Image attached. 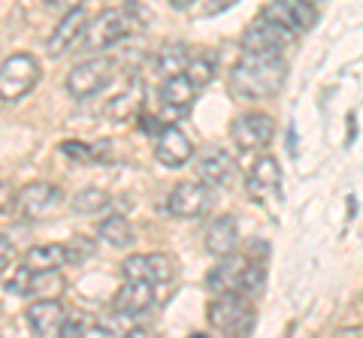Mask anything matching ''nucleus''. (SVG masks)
I'll list each match as a JSON object with an SVG mask.
<instances>
[{
    "label": "nucleus",
    "instance_id": "f257e3e1",
    "mask_svg": "<svg viewBox=\"0 0 363 338\" xmlns=\"http://www.w3.org/2000/svg\"><path fill=\"white\" fill-rule=\"evenodd\" d=\"M285 76H288V64L281 61V54L242 52V58L230 70V88L233 94L245 100H264L279 94V88L285 85Z\"/></svg>",
    "mask_w": 363,
    "mask_h": 338
},
{
    "label": "nucleus",
    "instance_id": "f03ea898",
    "mask_svg": "<svg viewBox=\"0 0 363 338\" xmlns=\"http://www.w3.org/2000/svg\"><path fill=\"white\" fill-rule=\"evenodd\" d=\"M209 326L218 332H227V335L252 332L255 330V308L245 293H240V290L215 293V299L209 305Z\"/></svg>",
    "mask_w": 363,
    "mask_h": 338
},
{
    "label": "nucleus",
    "instance_id": "7ed1b4c3",
    "mask_svg": "<svg viewBox=\"0 0 363 338\" xmlns=\"http://www.w3.org/2000/svg\"><path fill=\"white\" fill-rule=\"evenodd\" d=\"M37 82H40V61L33 54L18 52L0 64V100H6V103L30 94Z\"/></svg>",
    "mask_w": 363,
    "mask_h": 338
},
{
    "label": "nucleus",
    "instance_id": "20e7f679",
    "mask_svg": "<svg viewBox=\"0 0 363 338\" xmlns=\"http://www.w3.org/2000/svg\"><path fill=\"white\" fill-rule=\"evenodd\" d=\"M294 37H297L294 30H288L285 25H279V21H272V18H267L264 13H260L242 33V52L281 54L294 42Z\"/></svg>",
    "mask_w": 363,
    "mask_h": 338
},
{
    "label": "nucleus",
    "instance_id": "39448f33",
    "mask_svg": "<svg viewBox=\"0 0 363 338\" xmlns=\"http://www.w3.org/2000/svg\"><path fill=\"white\" fill-rule=\"evenodd\" d=\"M128 33H130V16L124 13V9H106V13H100L94 21H88L79 40H82V46L88 52H100V49L116 46Z\"/></svg>",
    "mask_w": 363,
    "mask_h": 338
},
{
    "label": "nucleus",
    "instance_id": "423d86ee",
    "mask_svg": "<svg viewBox=\"0 0 363 338\" xmlns=\"http://www.w3.org/2000/svg\"><path fill=\"white\" fill-rule=\"evenodd\" d=\"M112 70H116V64L109 58H91L85 64H76L70 73H67V94L76 97V100H85V97H94L97 91H104V88L112 82Z\"/></svg>",
    "mask_w": 363,
    "mask_h": 338
},
{
    "label": "nucleus",
    "instance_id": "0eeeda50",
    "mask_svg": "<svg viewBox=\"0 0 363 338\" xmlns=\"http://www.w3.org/2000/svg\"><path fill=\"white\" fill-rule=\"evenodd\" d=\"M272 133H276V121L267 112H245L230 124V139L236 142L240 151H255V148H267Z\"/></svg>",
    "mask_w": 363,
    "mask_h": 338
},
{
    "label": "nucleus",
    "instance_id": "6e6552de",
    "mask_svg": "<svg viewBox=\"0 0 363 338\" xmlns=\"http://www.w3.org/2000/svg\"><path fill=\"white\" fill-rule=\"evenodd\" d=\"M209 206H212V190L206 182H182L169 190V199H167L169 215L188 218V221L206 215Z\"/></svg>",
    "mask_w": 363,
    "mask_h": 338
},
{
    "label": "nucleus",
    "instance_id": "1a4fd4ad",
    "mask_svg": "<svg viewBox=\"0 0 363 338\" xmlns=\"http://www.w3.org/2000/svg\"><path fill=\"white\" fill-rule=\"evenodd\" d=\"M121 275L128 281H149V284H167L173 281L176 269L167 254H133L121 263Z\"/></svg>",
    "mask_w": 363,
    "mask_h": 338
},
{
    "label": "nucleus",
    "instance_id": "9d476101",
    "mask_svg": "<svg viewBox=\"0 0 363 338\" xmlns=\"http://www.w3.org/2000/svg\"><path fill=\"white\" fill-rule=\"evenodd\" d=\"M248 194L264 206H276V199L281 197V169L276 157L267 154L255 163L252 175H248Z\"/></svg>",
    "mask_w": 363,
    "mask_h": 338
},
{
    "label": "nucleus",
    "instance_id": "9b49d317",
    "mask_svg": "<svg viewBox=\"0 0 363 338\" xmlns=\"http://www.w3.org/2000/svg\"><path fill=\"white\" fill-rule=\"evenodd\" d=\"M264 16L285 25L288 30L294 33H303V30H312L315 21H318V13L312 4H303V0H269L264 6Z\"/></svg>",
    "mask_w": 363,
    "mask_h": 338
},
{
    "label": "nucleus",
    "instance_id": "f8f14e48",
    "mask_svg": "<svg viewBox=\"0 0 363 338\" xmlns=\"http://www.w3.org/2000/svg\"><path fill=\"white\" fill-rule=\"evenodd\" d=\"M155 305V284L149 281H128L118 287L116 299H112V308H116L118 317H140Z\"/></svg>",
    "mask_w": 363,
    "mask_h": 338
},
{
    "label": "nucleus",
    "instance_id": "ddd939ff",
    "mask_svg": "<svg viewBox=\"0 0 363 338\" xmlns=\"http://www.w3.org/2000/svg\"><path fill=\"white\" fill-rule=\"evenodd\" d=\"M61 202V190L49 182H33L16 194V206L25 218H45Z\"/></svg>",
    "mask_w": 363,
    "mask_h": 338
},
{
    "label": "nucleus",
    "instance_id": "4468645a",
    "mask_svg": "<svg viewBox=\"0 0 363 338\" xmlns=\"http://www.w3.org/2000/svg\"><path fill=\"white\" fill-rule=\"evenodd\" d=\"M155 157H157L161 166L179 169L194 157V145H191V139L179 127H164L161 136H157V142H155Z\"/></svg>",
    "mask_w": 363,
    "mask_h": 338
},
{
    "label": "nucleus",
    "instance_id": "2eb2a0df",
    "mask_svg": "<svg viewBox=\"0 0 363 338\" xmlns=\"http://www.w3.org/2000/svg\"><path fill=\"white\" fill-rule=\"evenodd\" d=\"M67 320V308L61 305L58 299H37L28 308V323L30 330L43 335V338H55L61 335V326Z\"/></svg>",
    "mask_w": 363,
    "mask_h": 338
},
{
    "label": "nucleus",
    "instance_id": "dca6fc26",
    "mask_svg": "<svg viewBox=\"0 0 363 338\" xmlns=\"http://www.w3.org/2000/svg\"><path fill=\"white\" fill-rule=\"evenodd\" d=\"M233 157L218 145H206L197 154V173L206 185H227L233 178Z\"/></svg>",
    "mask_w": 363,
    "mask_h": 338
},
{
    "label": "nucleus",
    "instance_id": "f3484780",
    "mask_svg": "<svg viewBox=\"0 0 363 338\" xmlns=\"http://www.w3.org/2000/svg\"><path fill=\"white\" fill-rule=\"evenodd\" d=\"M85 25H88V16H85V9H82V6H79V9H70V13H64L61 25L55 28V33L49 37V42H45V49H49L52 58H58V54H64L67 49H70L73 42L82 37Z\"/></svg>",
    "mask_w": 363,
    "mask_h": 338
},
{
    "label": "nucleus",
    "instance_id": "a211bd4d",
    "mask_svg": "<svg viewBox=\"0 0 363 338\" xmlns=\"http://www.w3.org/2000/svg\"><path fill=\"white\" fill-rule=\"evenodd\" d=\"M236 239H240V227H236L233 215H218L209 221L206 233H203V242H206V251L215 257H224L236 247Z\"/></svg>",
    "mask_w": 363,
    "mask_h": 338
},
{
    "label": "nucleus",
    "instance_id": "6ab92c4d",
    "mask_svg": "<svg viewBox=\"0 0 363 338\" xmlns=\"http://www.w3.org/2000/svg\"><path fill=\"white\" fill-rule=\"evenodd\" d=\"M242 266H245V260H240V257H233V251L230 254H224V260L218 263L209 272V278H206V287L212 290V293H227V290H240V275H242Z\"/></svg>",
    "mask_w": 363,
    "mask_h": 338
},
{
    "label": "nucleus",
    "instance_id": "aec40b11",
    "mask_svg": "<svg viewBox=\"0 0 363 338\" xmlns=\"http://www.w3.org/2000/svg\"><path fill=\"white\" fill-rule=\"evenodd\" d=\"M161 100H164L169 109L188 112L191 106H194V100H197V88L188 82L185 73L167 76V82H164V88H161Z\"/></svg>",
    "mask_w": 363,
    "mask_h": 338
},
{
    "label": "nucleus",
    "instance_id": "412c9836",
    "mask_svg": "<svg viewBox=\"0 0 363 338\" xmlns=\"http://www.w3.org/2000/svg\"><path fill=\"white\" fill-rule=\"evenodd\" d=\"M67 287L64 275L58 269H45V272H30L28 278V293L33 299H58Z\"/></svg>",
    "mask_w": 363,
    "mask_h": 338
},
{
    "label": "nucleus",
    "instance_id": "4be33fe9",
    "mask_svg": "<svg viewBox=\"0 0 363 338\" xmlns=\"http://www.w3.org/2000/svg\"><path fill=\"white\" fill-rule=\"evenodd\" d=\"M64 263H67L64 245H37L25 254V263L21 266L30 269V272H45V269H61Z\"/></svg>",
    "mask_w": 363,
    "mask_h": 338
},
{
    "label": "nucleus",
    "instance_id": "5701e85b",
    "mask_svg": "<svg viewBox=\"0 0 363 338\" xmlns=\"http://www.w3.org/2000/svg\"><path fill=\"white\" fill-rule=\"evenodd\" d=\"M97 233H100V239L109 242L112 247H128L133 242V230H130V223H128V218H124V215L104 218V221H100V227H97Z\"/></svg>",
    "mask_w": 363,
    "mask_h": 338
},
{
    "label": "nucleus",
    "instance_id": "b1692460",
    "mask_svg": "<svg viewBox=\"0 0 363 338\" xmlns=\"http://www.w3.org/2000/svg\"><path fill=\"white\" fill-rule=\"evenodd\" d=\"M106 206H109V197H106V190H100V187H85L73 197L76 215H97V211H104Z\"/></svg>",
    "mask_w": 363,
    "mask_h": 338
},
{
    "label": "nucleus",
    "instance_id": "393cba45",
    "mask_svg": "<svg viewBox=\"0 0 363 338\" xmlns=\"http://www.w3.org/2000/svg\"><path fill=\"white\" fill-rule=\"evenodd\" d=\"M267 284V269L260 260H245L242 266V275H240V293H245V296H257L260 290H264Z\"/></svg>",
    "mask_w": 363,
    "mask_h": 338
},
{
    "label": "nucleus",
    "instance_id": "a878e982",
    "mask_svg": "<svg viewBox=\"0 0 363 338\" xmlns=\"http://www.w3.org/2000/svg\"><path fill=\"white\" fill-rule=\"evenodd\" d=\"M94 251H97V242L88 239V235H73V239L64 245V257L70 266H82L85 260L94 257Z\"/></svg>",
    "mask_w": 363,
    "mask_h": 338
},
{
    "label": "nucleus",
    "instance_id": "bb28decb",
    "mask_svg": "<svg viewBox=\"0 0 363 338\" xmlns=\"http://www.w3.org/2000/svg\"><path fill=\"white\" fill-rule=\"evenodd\" d=\"M185 78L194 88H206L212 78H215V54H209V58H194L188 61L185 66Z\"/></svg>",
    "mask_w": 363,
    "mask_h": 338
},
{
    "label": "nucleus",
    "instance_id": "cd10ccee",
    "mask_svg": "<svg viewBox=\"0 0 363 338\" xmlns=\"http://www.w3.org/2000/svg\"><path fill=\"white\" fill-rule=\"evenodd\" d=\"M140 103H143V94L140 91H124V94H118L106 106V115L116 118V121H128V118H133V112L140 109Z\"/></svg>",
    "mask_w": 363,
    "mask_h": 338
},
{
    "label": "nucleus",
    "instance_id": "c85d7f7f",
    "mask_svg": "<svg viewBox=\"0 0 363 338\" xmlns=\"http://www.w3.org/2000/svg\"><path fill=\"white\" fill-rule=\"evenodd\" d=\"M157 66H161L164 76H176L188 66V49L185 46H167L157 54Z\"/></svg>",
    "mask_w": 363,
    "mask_h": 338
},
{
    "label": "nucleus",
    "instance_id": "c756f323",
    "mask_svg": "<svg viewBox=\"0 0 363 338\" xmlns=\"http://www.w3.org/2000/svg\"><path fill=\"white\" fill-rule=\"evenodd\" d=\"M9 209H16V187L9 182H0V215H6Z\"/></svg>",
    "mask_w": 363,
    "mask_h": 338
},
{
    "label": "nucleus",
    "instance_id": "7c9ffc66",
    "mask_svg": "<svg viewBox=\"0 0 363 338\" xmlns=\"http://www.w3.org/2000/svg\"><path fill=\"white\" fill-rule=\"evenodd\" d=\"M28 278H30V269L21 266V269H18V275L6 284V290H9V293H28Z\"/></svg>",
    "mask_w": 363,
    "mask_h": 338
},
{
    "label": "nucleus",
    "instance_id": "2f4dec72",
    "mask_svg": "<svg viewBox=\"0 0 363 338\" xmlns=\"http://www.w3.org/2000/svg\"><path fill=\"white\" fill-rule=\"evenodd\" d=\"M13 263V242L6 239V235H0V272Z\"/></svg>",
    "mask_w": 363,
    "mask_h": 338
},
{
    "label": "nucleus",
    "instance_id": "473e14b6",
    "mask_svg": "<svg viewBox=\"0 0 363 338\" xmlns=\"http://www.w3.org/2000/svg\"><path fill=\"white\" fill-rule=\"evenodd\" d=\"M49 6L58 9V13H70V9L85 6V0H49Z\"/></svg>",
    "mask_w": 363,
    "mask_h": 338
},
{
    "label": "nucleus",
    "instance_id": "72a5a7b5",
    "mask_svg": "<svg viewBox=\"0 0 363 338\" xmlns=\"http://www.w3.org/2000/svg\"><path fill=\"white\" fill-rule=\"evenodd\" d=\"M233 4H240V0H209L206 4V16H218L224 9H230Z\"/></svg>",
    "mask_w": 363,
    "mask_h": 338
},
{
    "label": "nucleus",
    "instance_id": "f704fd0d",
    "mask_svg": "<svg viewBox=\"0 0 363 338\" xmlns=\"http://www.w3.org/2000/svg\"><path fill=\"white\" fill-rule=\"evenodd\" d=\"M194 4H197V0H169V6H173V9H188Z\"/></svg>",
    "mask_w": 363,
    "mask_h": 338
},
{
    "label": "nucleus",
    "instance_id": "c9c22d12",
    "mask_svg": "<svg viewBox=\"0 0 363 338\" xmlns=\"http://www.w3.org/2000/svg\"><path fill=\"white\" fill-rule=\"evenodd\" d=\"M303 4H312L315 6V4H321V0H303Z\"/></svg>",
    "mask_w": 363,
    "mask_h": 338
}]
</instances>
